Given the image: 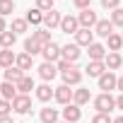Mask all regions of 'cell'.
Here are the masks:
<instances>
[{"label": "cell", "mask_w": 123, "mask_h": 123, "mask_svg": "<svg viewBox=\"0 0 123 123\" xmlns=\"http://www.w3.org/2000/svg\"><path fill=\"white\" fill-rule=\"evenodd\" d=\"M94 109H97V113H111V111L116 109V99H113L109 92H101V94L94 99Z\"/></svg>", "instance_id": "obj_1"}, {"label": "cell", "mask_w": 123, "mask_h": 123, "mask_svg": "<svg viewBox=\"0 0 123 123\" xmlns=\"http://www.w3.org/2000/svg\"><path fill=\"white\" fill-rule=\"evenodd\" d=\"M77 22H80V29H92V27H97L99 19H97V12L92 7H87V10H80Z\"/></svg>", "instance_id": "obj_2"}, {"label": "cell", "mask_w": 123, "mask_h": 123, "mask_svg": "<svg viewBox=\"0 0 123 123\" xmlns=\"http://www.w3.org/2000/svg\"><path fill=\"white\" fill-rule=\"evenodd\" d=\"M80 46L77 43H65V46H60V58H63V60H68V63H73L75 65V60L80 58Z\"/></svg>", "instance_id": "obj_3"}, {"label": "cell", "mask_w": 123, "mask_h": 123, "mask_svg": "<svg viewBox=\"0 0 123 123\" xmlns=\"http://www.w3.org/2000/svg\"><path fill=\"white\" fill-rule=\"evenodd\" d=\"M73 97H75V89H70L68 85H60V87H55V101L58 104H63V106H68V104H73Z\"/></svg>", "instance_id": "obj_4"}, {"label": "cell", "mask_w": 123, "mask_h": 123, "mask_svg": "<svg viewBox=\"0 0 123 123\" xmlns=\"http://www.w3.org/2000/svg\"><path fill=\"white\" fill-rule=\"evenodd\" d=\"M41 55L46 58V63H58V60H60V46H58L55 41H51L48 46H43Z\"/></svg>", "instance_id": "obj_5"}, {"label": "cell", "mask_w": 123, "mask_h": 123, "mask_svg": "<svg viewBox=\"0 0 123 123\" xmlns=\"http://www.w3.org/2000/svg\"><path fill=\"white\" fill-rule=\"evenodd\" d=\"M12 111H17V113H29V111H31V99H29V94H17V99L12 101Z\"/></svg>", "instance_id": "obj_6"}, {"label": "cell", "mask_w": 123, "mask_h": 123, "mask_svg": "<svg viewBox=\"0 0 123 123\" xmlns=\"http://www.w3.org/2000/svg\"><path fill=\"white\" fill-rule=\"evenodd\" d=\"M85 73L89 75V77H101L104 73H106V63H104V60H89V63H87V68H85Z\"/></svg>", "instance_id": "obj_7"}, {"label": "cell", "mask_w": 123, "mask_h": 123, "mask_svg": "<svg viewBox=\"0 0 123 123\" xmlns=\"http://www.w3.org/2000/svg\"><path fill=\"white\" fill-rule=\"evenodd\" d=\"M60 31H63V34H77V31H80V22H77V17L65 15L63 22H60Z\"/></svg>", "instance_id": "obj_8"}, {"label": "cell", "mask_w": 123, "mask_h": 123, "mask_svg": "<svg viewBox=\"0 0 123 123\" xmlns=\"http://www.w3.org/2000/svg\"><path fill=\"white\" fill-rule=\"evenodd\" d=\"M116 85H118V77H116L111 70H106V73L99 77V89H104V92H111V89H116Z\"/></svg>", "instance_id": "obj_9"}, {"label": "cell", "mask_w": 123, "mask_h": 123, "mask_svg": "<svg viewBox=\"0 0 123 123\" xmlns=\"http://www.w3.org/2000/svg\"><path fill=\"white\" fill-rule=\"evenodd\" d=\"M82 118V109L77 106V104H68L65 109H63V121H68V123H77Z\"/></svg>", "instance_id": "obj_10"}, {"label": "cell", "mask_w": 123, "mask_h": 123, "mask_svg": "<svg viewBox=\"0 0 123 123\" xmlns=\"http://www.w3.org/2000/svg\"><path fill=\"white\" fill-rule=\"evenodd\" d=\"M60 75H63V85H80L82 82V73H80V68H70V70H65V73H60Z\"/></svg>", "instance_id": "obj_11"}, {"label": "cell", "mask_w": 123, "mask_h": 123, "mask_svg": "<svg viewBox=\"0 0 123 123\" xmlns=\"http://www.w3.org/2000/svg\"><path fill=\"white\" fill-rule=\"evenodd\" d=\"M94 34L101 36V39H109V36L113 34V22H111V19H99L97 27H94Z\"/></svg>", "instance_id": "obj_12"}, {"label": "cell", "mask_w": 123, "mask_h": 123, "mask_svg": "<svg viewBox=\"0 0 123 123\" xmlns=\"http://www.w3.org/2000/svg\"><path fill=\"white\" fill-rule=\"evenodd\" d=\"M36 70H39L41 80H46V82H51V80L58 75V65H55V63H41Z\"/></svg>", "instance_id": "obj_13"}, {"label": "cell", "mask_w": 123, "mask_h": 123, "mask_svg": "<svg viewBox=\"0 0 123 123\" xmlns=\"http://www.w3.org/2000/svg\"><path fill=\"white\" fill-rule=\"evenodd\" d=\"M75 43H77V46H87V48H89V46L94 43V31H92V29H80V31L75 34Z\"/></svg>", "instance_id": "obj_14"}, {"label": "cell", "mask_w": 123, "mask_h": 123, "mask_svg": "<svg viewBox=\"0 0 123 123\" xmlns=\"http://www.w3.org/2000/svg\"><path fill=\"white\" fill-rule=\"evenodd\" d=\"M0 94H3V99H7V101H15L17 99V85H12V82H3L0 85Z\"/></svg>", "instance_id": "obj_15"}, {"label": "cell", "mask_w": 123, "mask_h": 123, "mask_svg": "<svg viewBox=\"0 0 123 123\" xmlns=\"http://www.w3.org/2000/svg\"><path fill=\"white\" fill-rule=\"evenodd\" d=\"M15 60H17V55L12 53V48H3V51H0V68H12L15 65Z\"/></svg>", "instance_id": "obj_16"}, {"label": "cell", "mask_w": 123, "mask_h": 123, "mask_svg": "<svg viewBox=\"0 0 123 123\" xmlns=\"http://www.w3.org/2000/svg\"><path fill=\"white\" fill-rule=\"evenodd\" d=\"M60 22H63V17H60V12H55V10H51V12H43V24H46V29L60 27Z\"/></svg>", "instance_id": "obj_17"}, {"label": "cell", "mask_w": 123, "mask_h": 123, "mask_svg": "<svg viewBox=\"0 0 123 123\" xmlns=\"http://www.w3.org/2000/svg\"><path fill=\"white\" fill-rule=\"evenodd\" d=\"M3 75H5V82H12V85H17V82L24 77V70H19L17 65H12V68L3 70Z\"/></svg>", "instance_id": "obj_18"}, {"label": "cell", "mask_w": 123, "mask_h": 123, "mask_svg": "<svg viewBox=\"0 0 123 123\" xmlns=\"http://www.w3.org/2000/svg\"><path fill=\"white\" fill-rule=\"evenodd\" d=\"M104 63H106V70H118L121 65H123V58H121V53H106V58H104Z\"/></svg>", "instance_id": "obj_19"}, {"label": "cell", "mask_w": 123, "mask_h": 123, "mask_svg": "<svg viewBox=\"0 0 123 123\" xmlns=\"http://www.w3.org/2000/svg\"><path fill=\"white\" fill-rule=\"evenodd\" d=\"M53 97H55V89H51L48 82L41 85V87H36V99H39V101H51Z\"/></svg>", "instance_id": "obj_20"}, {"label": "cell", "mask_w": 123, "mask_h": 123, "mask_svg": "<svg viewBox=\"0 0 123 123\" xmlns=\"http://www.w3.org/2000/svg\"><path fill=\"white\" fill-rule=\"evenodd\" d=\"M87 51H89V60H104V58H106V48H104L101 43H97V41H94Z\"/></svg>", "instance_id": "obj_21"}, {"label": "cell", "mask_w": 123, "mask_h": 123, "mask_svg": "<svg viewBox=\"0 0 123 123\" xmlns=\"http://www.w3.org/2000/svg\"><path fill=\"white\" fill-rule=\"evenodd\" d=\"M39 118H41V123H58V111L51 109V106H46V109H41Z\"/></svg>", "instance_id": "obj_22"}, {"label": "cell", "mask_w": 123, "mask_h": 123, "mask_svg": "<svg viewBox=\"0 0 123 123\" xmlns=\"http://www.w3.org/2000/svg\"><path fill=\"white\" fill-rule=\"evenodd\" d=\"M15 41H17V34H15L12 29L0 34V48H12V46H15Z\"/></svg>", "instance_id": "obj_23"}, {"label": "cell", "mask_w": 123, "mask_h": 123, "mask_svg": "<svg viewBox=\"0 0 123 123\" xmlns=\"http://www.w3.org/2000/svg\"><path fill=\"white\" fill-rule=\"evenodd\" d=\"M106 46H109L111 53H118L121 46H123V36H121V34H111V36L106 39Z\"/></svg>", "instance_id": "obj_24"}, {"label": "cell", "mask_w": 123, "mask_h": 123, "mask_svg": "<svg viewBox=\"0 0 123 123\" xmlns=\"http://www.w3.org/2000/svg\"><path fill=\"white\" fill-rule=\"evenodd\" d=\"M41 51H43V46H41V43H39L34 36L24 41V53H29V55H36V53H41Z\"/></svg>", "instance_id": "obj_25"}, {"label": "cell", "mask_w": 123, "mask_h": 123, "mask_svg": "<svg viewBox=\"0 0 123 123\" xmlns=\"http://www.w3.org/2000/svg\"><path fill=\"white\" fill-rule=\"evenodd\" d=\"M89 99H92L89 89H75V97H73V104H77V106H85V104H89Z\"/></svg>", "instance_id": "obj_26"}, {"label": "cell", "mask_w": 123, "mask_h": 123, "mask_svg": "<svg viewBox=\"0 0 123 123\" xmlns=\"http://www.w3.org/2000/svg\"><path fill=\"white\" fill-rule=\"evenodd\" d=\"M31 58H34V55H29V53H19L17 60H15V65H17L19 70L27 73V70H31Z\"/></svg>", "instance_id": "obj_27"}, {"label": "cell", "mask_w": 123, "mask_h": 123, "mask_svg": "<svg viewBox=\"0 0 123 123\" xmlns=\"http://www.w3.org/2000/svg\"><path fill=\"white\" fill-rule=\"evenodd\" d=\"M31 36H34V39H36V41H39L41 46H48V43L53 41V39H51V31H48V29H36V31H31Z\"/></svg>", "instance_id": "obj_28"}, {"label": "cell", "mask_w": 123, "mask_h": 123, "mask_svg": "<svg viewBox=\"0 0 123 123\" xmlns=\"http://www.w3.org/2000/svg\"><path fill=\"white\" fill-rule=\"evenodd\" d=\"M31 89H36V87H34V80L24 75V77H22V80L17 82V92H19V94H29Z\"/></svg>", "instance_id": "obj_29"}, {"label": "cell", "mask_w": 123, "mask_h": 123, "mask_svg": "<svg viewBox=\"0 0 123 123\" xmlns=\"http://www.w3.org/2000/svg\"><path fill=\"white\" fill-rule=\"evenodd\" d=\"M27 22H29V24H43V12L36 10V7L29 10V12H27Z\"/></svg>", "instance_id": "obj_30"}, {"label": "cell", "mask_w": 123, "mask_h": 123, "mask_svg": "<svg viewBox=\"0 0 123 123\" xmlns=\"http://www.w3.org/2000/svg\"><path fill=\"white\" fill-rule=\"evenodd\" d=\"M15 12V0H0V17Z\"/></svg>", "instance_id": "obj_31"}, {"label": "cell", "mask_w": 123, "mask_h": 123, "mask_svg": "<svg viewBox=\"0 0 123 123\" xmlns=\"http://www.w3.org/2000/svg\"><path fill=\"white\" fill-rule=\"evenodd\" d=\"M27 24H29L27 19H19L17 17V19H12V31L15 34H22V31H27Z\"/></svg>", "instance_id": "obj_32"}, {"label": "cell", "mask_w": 123, "mask_h": 123, "mask_svg": "<svg viewBox=\"0 0 123 123\" xmlns=\"http://www.w3.org/2000/svg\"><path fill=\"white\" fill-rule=\"evenodd\" d=\"M111 22H113V27H121V29H123V10H121V7L111 12Z\"/></svg>", "instance_id": "obj_33"}, {"label": "cell", "mask_w": 123, "mask_h": 123, "mask_svg": "<svg viewBox=\"0 0 123 123\" xmlns=\"http://www.w3.org/2000/svg\"><path fill=\"white\" fill-rule=\"evenodd\" d=\"M53 3H55V0H36V10L51 12V10H53Z\"/></svg>", "instance_id": "obj_34"}, {"label": "cell", "mask_w": 123, "mask_h": 123, "mask_svg": "<svg viewBox=\"0 0 123 123\" xmlns=\"http://www.w3.org/2000/svg\"><path fill=\"white\" fill-rule=\"evenodd\" d=\"M10 111H12V101H7V99H0V118H5Z\"/></svg>", "instance_id": "obj_35"}, {"label": "cell", "mask_w": 123, "mask_h": 123, "mask_svg": "<svg viewBox=\"0 0 123 123\" xmlns=\"http://www.w3.org/2000/svg\"><path fill=\"white\" fill-rule=\"evenodd\" d=\"M118 3H121V0H101V7H106V10H118Z\"/></svg>", "instance_id": "obj_36"}, {"label": "cell", "mask_w": 123, "mask_h": 123, "mask_svg": "<svg viewBox=\"0 0 123 123\" xmlns=\"http://www.w3.org/2000/svg\"><path fill=\"white\" fill-rule=\"evenodd\" d=\"M92 123H113V121L109 118V113H97V116L92 118Z\"/></svg>", "instance_id": "obj_37"}, {"label": "cell", "mask_w": 123, "mask_h": 123, "mask_svg": "<svg viewBox=\"0 0 123 123\" xmlns=\"http://www.w3.org/2000/svg\"><path fill=\"white\" fill-rule=\"evenodd\" d=\"M55 65H58V70H60V73H65V70H70V68H73V63H68V60H63V58H60Z\"/></svg>", "instance_id": "obj_38"}, {"label": "cell", "mask_w": 123, "mask_h": 123, "mask_svg": "<svg viewBox=\"0 0 123 123\" xmlns=\"http://www.w3.org/2000/svg\"><path fill=\"white\" fill-rule=\"evenodd\" d=\"M73 3H75L77 10H87V7L92 5V0H73Z\"/></svg>", "instance_id": "obj_39"}, {"label": "cell", "mask_w": 123, "mask_h": 123, "mask_svg": "<svg viewBox=\"0 0 123 123\" xmlns=\"http://www.w3.org/2000/svg\"><path fill=\"white\" fill-rule=\"evenodd\" d=\"M3 31H7V27H5V17H0V34Z\"/></svg>", "instance_id": "obj_40"}, {"label": "cell", "mask_w": 123, "mask_h": 123, "mask_svg": "<svg viewBox=\"0 0 123 123\" xmlns=\"http://www.w3.org/2000/svg\"><path fill=\"white\" fill-rule=\"evenodd\" d=\"M116 89H121V94H123V75L118 77V85H116Z\"/></svg>", "instance_id": "obj_41"}, {"label": "cell", "mask_w": 123, "mask_h": 123, "mask_svg": "<svg viewBox=\"0 0 123 123\" xmlns=\"http://www.w3.org/2000/svg\"><path fill=\"white\" fill-rule=\"evenodd\" d=\"M116 106H118V109H123V94H121V97L116 99Z\"/></svg>", "instance_id": "obj_42"}, {"label": "cell", "mask_w": 123, "mask_h": 123, "mask_svg": "<svg viewBox=\"0 0 123 123\" xmlns=\"http://www.w3.org/2000/svg\"><path fill=\"white\" fill-rule=\"evenodd\" d=\"M0 123H12V118H10V116H5V118H0Z\"/></svg>", "instance_id": "obj_43"}, {"label": "cell", "mask_w": 123, "mask_h": 123, "mask_svg": "<svg viewBox=\"0 0 123 123\" xmlns=\"http://www.w3.org/2000/svg\"><path fill=\"white\" fill-rule=\"evenodd\" d=\"M113 123H123V116H118V118H113Z\"/></svg>", "instance_id": "obj_44"}, {"label": "cell", "mask_w": 123, "mask_h": 123, "mask_svg": "<svg viewBox=\"0 0 123 123\" xmlns=\"http://www.w3.org/2000/svg\"><path fill=\"white\" fill-rule=\"evenodd\" d=\"M0 73H3V68H0Z\"/></svg>", "instance_id": "obj_45"}, {"label": "cell", "mask_w": 123, "mask_h": 123, "mask_svg": "<svg viewBox=\"0 0 123 123\" xmlns=\"http://www.w3.org/2000/svg\"><path fill=\"white\" fill-rule=\"evenodd\" d=\"M63 123H68V121H63Z\"/></svg>", "instance_id": "obj_46"}, {"label": "cell", "mask_w": 123, "mask_h": 123, "mask_svg": "<svg viewBox=\"0 0 123 123\" xmlns=\"http://www.w3.org/2000/svg\"><path fill=\"white\" fill-rule=\"evenodd\" d=\"M0 51H3V48H0Z\"/></svg>", "instance_id": "obj_47"}, {"label": "cell", "mask_w": 123, "mask_h": 123, "mask_svg": "<svg viewBox=\"0 0 123 123\" xmlns=\"http://www.w3.org/2000/svg\"><path fill=\"white\" fill-rule=\"evenodd\" d=\"M121 36H123V34H121Z\"/></svg>", "instance_id": "obj_48"}]
</instances>
